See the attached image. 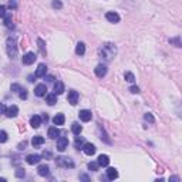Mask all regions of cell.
<instances>
[{
  "label": "cell",
  "mask_w": 182,
  "mask_h": 182,
  "mask_svg": "<svg viewBox=\"0 0 182 182\" xmlns=\"http://www.w3.org/2000/svg\"><path fill=\"white\" fill-rule=\"evenodd\" d=\"M100 54H101V57H103L104 60L110 61V60H112V57L117 54L115 46L111 44V43H105V44L100 49Z\"/></svg>",
  "instance_id": "6da1fadb"
},
{
  "label": "cell",
  "mask_w": 182,
  "mask_h": 182,
  "mask_svg": "<svg viewBox=\"0 0 182 182\" xmlns=\"http://www.w3.org/2000/svg\"><path fill=\"white\" fill-rule=\"evenodd\" d=\"M6 51L7 56L10 58H16L17 57V44H16V37H7L6 40Z\"/></svg>",
  "instance_id": "7a4b0ae2"
},
{
  "label": "cell",
  "mask_w": 182,
  "mask_h": 182,
  "mask_svg": "<svg viewBox=\"0 0 182 182\" xmlns=\"http://www.w3.org/2000/svg\"><path fill=\"white\" fill-rule=\"evenodd\" d=\"M58 166H66V168H74V162L71 158H66V157H58L56 159Z\"/></svg>",
  "instance_id": "3957f363"
},
{
  "label": "cell",
  "mask_w": 182,
  "mask_h": 182,
  "mask_svg": "<svg viewBox=\"0 0 182 182\" xmlns=\"http://www.w3.org/2000/svg\"><path fill=\"white\" fill-rule=\"evenodd\" d=\"M36 60H37V56H36L34 53H31V51L26 53L24 56H23V58H21L23 64H26V66H30V64H33Z\"/></svg>",
  "instance_id": "277c9868"
},
{
  "label": "cell",
  "mask_w": 182,
  "mask_h": 182,
  "mask_svg": "<svg viewBox=\"0 0 182 182\" xmlns=\"http://www.w3.org/2000/svg\"><path fill=\"white\" fill-rule=\"evenodd\" d=\"M67 147H68V138H66V136H60V138H57V149L60 151V152L66 151Z\"/></svg>",
  "instance_id": "5b68a950"
},
{
  "label": "cell",
  "mask_w": 182,
  "mask_h": 182,
  "mask_svg": "<svg viewBox=\"0 0 182 182\" xmlns=\"http://www.w3.org/2000/svg\"><path fill=\"white\" fill-rule=\"evenodd\" d=\"M83 152L86 154V155H94L95 154V145L94 144H91V142H84V145H83Z\"/></svg>",
  "instance_id": "8992f818"
},
{
  "label": "cell",
  "mask_w": 182,
  "mask_h": 182,
  "mask_svg": "<svg viewBox=\"0 0 182 182\" xmlns=\"http://www.w3.org/2000/svg\"><path fill=\"white\" fill-rule=\"evenodd\" d=\"M42 159V155H38V154H30L26 157V162L29 164V165H34V164H38Z\"/></svg>",
  "instance_id": "52a82bcc"
},
{
  "label": "cell",
  "mask_w": 182,
  "mask_h": 182,
  "mask_svg": "<svg viewBox=\"0 0 182 182\" xmlns=\"http://www.w3.org/2000/svg\"><path fill=\"white\" fill-rule=\"evenodd\" d=\"M4 114H6V117H9V118H14V117H17V114H19V108H17V105H9V107L6 108Z\"/></svg>",
  "instance_id": "ba28073f"
},
{
  "label": "cell",
  "mask_w": 182,
  "mask_h": 182,
  "mask_svg": "<svg viewBox=\"0 0 182 182\" xmlns=\"http://www.w3.org/2000/svg\"><path fill=\"white\" fill-rule=\"evenodd\" d=\"M78 98H80V95H78V93L77 91H74V90H71V91H68V103L71 104V105H75V104L78 103Z\"/></svg>",
  "instance_id": "9c48e42d"
},
{
  "label": "cell",
  "mask_w": 182,
  "mask_h": 182,
  "mask_svg": "<svg viewBox=\"0 0 182 182\" xmlns=\"http://www.w3.org/2000/svg\"><path fill=\"white\" fill-rule=\"evenodd\" d=\"M80 115V120L84 121V122H88V121H91V118H93V114H91L90 110H81V111L78 112Z\"/></svg>",
  "instance_id": "30bf717a"
},
{
  "label": "cell",
  "mask_w": 182,
  "mask_h": 182,
  "mask_svg": "<svg viewBox=\"0 0 182 182\" xmlns=\"http://www.w3.org/2000/svg\"><path fill=\"white\" fill-rule=\"evenodd\" d=\"M34 94L37 97H44L47 94V86L46 84H38L37 87L34 88Z\"/></svg>",
  "instance_id": "8fae6325"
},
{
  "label": "cell",
  "mask_w": 182,
  "mask_h": 182,
  "mask_svg": "<svg viewBox=\"0 0 182 182\" xmlns=\"http://www.w3.org/2000/svg\"><path fill=\"white\" fill-rule=\"evenodd\" d=\"M105 19H107L110 23H118V21H120V16H118L117 12H107Z\"/></svg>",
  "instance_id": "7c38bea8"
},
{
  "label": "cell",
  "mask_w": 182,
  "mask_h": 182,
  "mask_svg": "<svg viewBox=\"0 0 182 182\" xmlns=\"http://www.w3.org/2000/svg\"><path fill=\"white\" fill-rule=\"evenodd\" d=\"M95 75L98 77V78H103L104 75L107 74V67L104 66V64H98V66L95 67Z\"/></svg>",
  "instance_id": "4fadbf2b"
},
{
  "label": "cell",
  "mask_w": 182,
  "mask_h": 182,
  "mask_svg": "<svg viewBox=\"0 0 182 182\" xmlns=\"http://www.w3.org/2000/svg\"><path fill=\"white\" fill-rule=\"evenodd\" d=\"M97 164H98V166H108V164H110V157L105 155V154H101L98 157Z\"/></svg>",
  "instance_id": "5bb4252c"
},
{
  "label": "cell",
  "mask_w": 182,
  "mask_h": 182,
  "mask_svg": "<svg viewBox=\"0 0 182 182\" xmlns=\"http://www.w3.org/2000/svg\"><path fill=\"white\" fill-rule=\"evenodd\" d=\"M37 172H38V175H40V177H49V175H50L49 165H46V164H43V165H38Z\"/></svg>",
  "instance_id": "9a60e30c"
},
{
  "label": "cell",
  "mask_w": 182,
  "mask_h": 182,
  "mask_svg": "<svg viewBox=\"0 0 182 182\" xmlns=\"http://www.w3.org/2000/svg\"><path fill=\"white\" fill-rule=\"evenodd\" d=\"M46 74H47V66L46 64H38L37 70H36V77H46Z\"/></svg>",
  "instance_id": "2e32d148"
},
{
  "label": "cell",
  "mask_w": 182,
  "mask_h": 182,
  "mask_svg": "<svg viewBox=\"0 0 182 182\" xmlns=\"http://www.w3.org/2000/svg\"><path fill=\"white\" fill-rule=\"evenodd\" d=\"M30 125L33 127V128H38L40 125H42V117L40 115H33L30 118Z\"/></svg>",
  "instance_id": "e0dca14e"
},
{
  "label": "cell",
  "mask_w": 182,
  "mask_h": 182,
  "mask_svg": "<svg viewBox=\"0 0 182 182\" xmlns=\"http://www.w3.org/2000/svg\"><path fill=\"white\" fill-rule=\"evenodd\" d=\"M63 93H64V84H63L61 81H56V83H54V94L60 95V94H63Z\"/></svg>",
  "instance_id": "ac0fdd59"
},
{
  "label": "cell",
  "mask_w": 182,
  "mask_h": 182,
  "mask_svg": "<svg viewBox=\"0 0 182 182\" xmlns=\"http://www.w3.org/2000/svg\"><path fill=\"white\" fill-rule=\"evenodd\" d=\"M107 178L110 181H114V179L118 178V172H117L115 168H108L107 169Z\"/></svg>",
  "instance_id": "d6986e66"
},
{
  "label": "cell",
  "mask_w": 182,
  "mask_h": 182,
  "mask_svg": "<svg viewBox=\"0 0 182 182\" xmlns=\"http://www.w3.org/2000/svg\"><path fill=\"white\" fill-rule=\"evenodd\" d=\"M53 122H54V125H63L64 122H66V117H64V114H57V115L53 118Z\"/></svg>",
  "instance_id": "ffe728a7"
},
{
  "label": "cell",
  "mask_w": 182,
  "mask_h": 182,
  "mask_svg": "<svg viewBox=\"0 0 182 182\" xmlns=\"http://www.w3.org/2000/svg\"><path fill=\"white\" fill-rule=\"evenodd\" d=\"M44 144V138L42 135H36L33 136V140H31V145L33 147H40V145Z\"/></svg>",
  "instance_id": "44dd1931"
},
{
  "label": "cell",
  "mask_w": 182,
  "mask_h": 182,
  "mask_svg": "<svg viewBox=\"0 0 182 182\" xmlns=\"http://www.w3.org/2000/svg\"><path fill=\"white\" fill-rule=\"evenodd\" d=\"M58 135H60V129H58L57 127H50L49 128V136L50 138H51V140H56Z\"/></svg>",
  "instance_id": "7402d4cb"
},
{
  "label": "cell",
  "mask_w": 182,
  "mask_h": 182,
  "mask_svg": "<svg viewBox=\"0 0 182 182\" xmlns=\"http://www.w3.org/2000/svg\"><path fill=\"white\" fill-rule=\"evenodd\" d=\"M46 103L49 105H54L57 103V94H46Z\"/></svg>",
  "instance_id": "603a6c76"
},
{
  "label": "cell",
  "mask_w": 182,
  "mask_h": 182,
  "mask_svg": "<svg viewBox=\"0 0 182 182\" xmlns=\"http://www.w3.org/2000/svg\"><path fill=\"white\" fill-rule=\"evenodd\" d=\"M3 19H4V26H6L7 29H13V27H14V24H13V20H12V14L6 13V16H4Z\"/></svg>",
  "instance_id": "cb8c5ba5"
},
{
  "label": "cell",
  "mask_w": 182,
  "mask_h": 182,
  "mask_svg": "<svg viewBox=\"0 0 182 182\" xmlns=\"http://www.w3.org/2000/svg\"><path fill=\"white\" fill-rule=\"evenodd\" d=\"M84 53H86V44L84 43H78L77 47H75V54L77 56H84Z\"/></svg>",
  "instance_id": "d4e9b609"
},
{
  "label": "cell",
  "mask_w": 182,
  "mask_h": 182,
  "mask_svg": "<svg viewBox=\"0 0 182 182\" xmlns=\"http://www.w3.org/2000/svg\"><path fill=\"white\" fill-rule=\"evenodd\" d=\"M71 131H73L75 135H80V133L83 131V127H81L78 122H74V124L71 125Z\"/></svg>",
  "instance_id": "484cf974"
},
{
  "label": "cell",
  "mask_w": 182,
  "mask_h": 182,
  "mask_svg": "<svg viewBox=\"0 0 182 182\" xmlns=\"http://www.w3.org/2000/svg\"><path fill=\"white\" fill-rule=\"evenodd\" d=\"M37 44H38V50H40L42 56H46V43L43 42L42 38H37Z\"/></svg>",
  "instance_id": "4316f807"
},
{
  "label": "cell",
  "mask_w": 182,
  "mask_h": 182,
  "mask_svg": "<svg viewBox=\"0 0 182 182\" xmlns=\"http://www.w3.org/2000/svg\"><path fill=\"white\" fill-rule=\"evenodd\" d=\"M124 77H125V81H128V83H134V81H135V75H134L133 73H129V71L125 73Z\"/></svg>",
  "instance_id": "83f0119b"
},
{
  "label": "cell",
  "mask_w": 182,
  "mask_h": 182,
  "mask_svg": "<svg viewBox=\"0 0 182 182\" xmlns=\"http://www.w3.org/2000/svg\"><path fill=\"white\" fill-rule=\"evenodd\" d=\"M7 141V133L3 131V129H0V144H4Z\"/></svg>",
  "instance_id": "f1b7e54d"
},
{
  "label": "cell",
  "mask_w": 182,
  "mask_h": 182,
  "mask_svg": "<svg viewBox=\"0 0 182 182\" xmlns=\"http://www.w3.org/2000/svg\"><path fill=\"white\" fill-rule=\"evenodd\" d=\"M83 145H84V140L83 138H75V148L77 149H80V148H83Z\"/></svg>",
  "instance_id": "f546056e"
},
{
  "label": "cell",
  "mask_w": 182,
  "mask_h": 182,
  "mask_svg": "<svg viewBox=\"0 0 182 182\" xmlns=\"http://www.w3.org/2000/svg\"><path fill=\"white\" fill-rule=\"evenodd\" d=\"M21 88H23V87H21L20 84H16V83H14V84H12V87H10V90H12L13 93H20Z\"/></svg>",
  "instance_id": "4dcf8cb0"
},
{
  "label": "cell",
  "mask_w": 182,
  "mask_h": 182,
  "mask_svg": "<svg viewBox=\"0 0 182 182\" xmlns=\"http://www.w3.org/2000/svg\"><path fill=\"white\" fill-rule=\"evenodd\" d=\"M144 120L148 121V122H151V124H152V122H155V118H154V115H152V114H149V112H147V114L144 115Z\"/></svg>",
  "instance_id": "1f68e13d"
},
{
  "label": "cell",
  "mask_w": 182,
  "mask_h": 182,
  "mask_svg": "<svg viewBox=\"0 0 182 182\" xmlns=\"http://www.w3.org/2000/svg\"><path fill=\"white\" fill-rule=\"evenodd\" d=\"M88 169L90 171H98V164H97V162H90V164H88Z\"/></svg>",
  "instance_id": "d6a6232c"
},
{
  "label": "cell",
  "mask_w": 182,
  "mask_h": 182,
  "mask_svg": "<svg viewBox=\"0 0 182 182\" xmlns=\"http://www.w3.org/2000/svg\"><path fill=\"white\" fill-rule=\"evenodd\" d=\"M16 177H17V178H24V177H26L24 169H21V168H19V169L16 171Z\"/></svg>",
  "instance_id": "836d02e7"
},
{
  "label": "cell",
  "mask_w": 182,
  "mask_h": 182,
  "mask_svg": "<svg viewBox=\"0 0 182 182\" xmlns=\"http://www.w3.org/2000/svg\"><path fill=\"white\" fill-rule=\"evenodd\" d=\"M19 97H20L21 100H26V98H27V91H26V88H21V91L19 93Z\"/></svg>",
  "instance_id": "e575fe53"
},
{
  "label": "cell",
  "mask_w": 182,
  "mask_h": 182,
  "mask_svg": "<svg viewBox=\"0 0 182 182\" xmlns=\"http://www.w3.org/2000/svg\"><path fill=\"white\" fill-rule=\"evenodd\" d=\"M53 7L54 9H61L63 7V3L60 2V0H54V2H53Z\"/></svg>",
  "instance_id": "d590c367"
},
{
  "label": "cell",
  "mask_w": 182,
  "mask_h": 182,
  "mask_svg": "<svg viewBox=\"0 0 182 182\" xmlns=\"http://www.w3.org/2000/svg\"><path fill=\"white\" fill-rule=\"evenodd\" d=\"M129 91H131L133 94H138V93H140V88L136 87V86H133V87H129Z\"/></svg>",
  "instance_id": "8d00e7d4"
},
{
  "label": "cell",
  "mask_w": 182,
  "mask_h": 182,
  "mask_svg": "<svg viewBox=\"0 0 182 182\" xmlns=\"http://www.w3.org/2000/svg\"><path fill=\"white\" fill-rule=\"evenodd\" d=\"M169 42H171V43H175V44H177V47H181V43H179V37H177V38H171Z\"/></svg>",
  "instance_id": "74e56055"
},
{
  "label": "cell",
  "mask_w": 182,
  "mask_h": 182,
  "mask_svg": "<svg viewBox=\"0 0 182 182\" xmlns=\"http://www.w3.org/2000/svg\"><path fill=\"white\" fill-rule=\"evenodd\" d=\"M4 16H6V7L0 6V17H4Z\"/></svg>",
  "instance_id": "f35d334b"
},
{
  "label": "cell",
  "mask_w": 182,
  "mask_h": 182,
  "mask_svg": "<svg viewBox=\"0 0 182 182\" xmlns=\"http://www.w3.org/2000/svg\"><path fill=\"white\" fill-rule=\"evenodd\" d=\"M9 7H10V9H16V7H17L16 2H13V0H10V3H9Z\"/></svg>",
  "instance_id": "ab89813d"
},
{
  "label": "cell",
  "mask_w": 182,
  "mask_h": 182,
  "mask_svg": "<svg viewBox=\"0 0 182 182\" xmlns=\"http://www.w3.org/2000/svg\"><path fill=\"white\" fill-rule=\"evenodd\" d=\"M43 157L44 158H51V152H50V151H44V152H43Z\"/></svg>",
  "instance_id": "60d3db41"
},
{
  "label": "cell",
  "mask_w": 182,
  "mask_h": 182,
  "mask_svg": "<svg viewBox=\"0 0 182 182\" xmlns=\"http://www.w3.org/2000/svg\"><path fill=\"white\" fill-rule=\"evenodd\" d=\"M4 111H6V107L3 103H0V114H4Z\"/></svg>",
  "instance_id": "b9f144b4"
},
{
  "label": "cell",
  "mask_w": 182,
  "mask_h": 182,
  "mask_svg": "<svg viewBox=\"0 0 182 182\" xmlns=\"http://www.w3.org/2000/svg\"><path fill=\"white\" fill-rule=\"evenodd\" d=\"M42 121L47 122V121H49V115H47V114H43V115H42Z\"/></svg>",
  "instance_id": "7bdbcfd3"
},
{
  "label": "cell",
  "mask_w": 182,
  "mask_h": 182,
  "mask_svg": "<svg viewBox=\"0 0 182 182\" xmlns=\"http://www.w3.org/2000/svg\"><path fill=\"white\" fill-rule=\"evenodd\" d=\"M80 179H84V181H88V177H87V175H80Z\"/></svg>",
  "instance_id": "ee69618b"
},
{
  "label": "cell",
  "mask_w": 182,
  "mask_h": 182,
  "mask_svg": "<svg viewBox=\"0 0 182 182\" xmlns=\"http://www.w3.org/2000/svg\"><path fill=\"white\" fill-rule=\"evenodd\" d=\"M34 77H36V74H34V75H29V81H30V83H33V81H34Z\"/></svg>",
  "instance_id": "f6af8a7d"
},
{
  "label": "cell",
  "mask_w": 182,
  "mask_h": 182,
  "mask_svg": "<svg viewBox=\"0 0 182 182\" xmlns=\"http://www.w3.org/2000/svg\"><path fill=\"white\" fill-rule=\"evenodd\" d=\"M47 81H50V83H53V81H54V77H51V75H49V77H47Z\"/></svg>",
  "instance_id": "bcb514c9"
},
{
  "label": "cell",
  "mask_w": 182,
  "mask_h": 182,
  "mask_svg": "<svg viewBox=\"0 0 182 182\" xmlns=\"http://www.w3.org/2000/svg\"><path fill=\"white\" fill-rule=\"evenodd\" d=\"M24 147H26V142H23V144L19 145V149H24Z\"/></svg>",
  "instance_id": "7dc6e473"
},
{
  "label": "cell",
  "mask_w": 182,
  "mask_h": 182,
  "mask_svg": "<svg viewBox=\"0 0 182 182\" xmlns=\"http://www.w3.org/2000/svg\"><path fill=\"white\" fill-rule=\"evenodd\" d=\"M171 181H179V178H178V177H172V178H171Z\"/></svg>",
  "instance_id": "c3c4849f"
},
{
  "label": "cell",
  "mask_w": 182,
  "mask_h": 182,
  "mask_svg": "<svg viewBox=\"0 0 182 182\" xmlns=\"http://www.w3.org/2000/svg\"><path fill=\"white\" fill-rule=\"evenodd\" d=\"M0 181H3V182H4V181H6V179H4V178H0Z\"/></svg>",
  "instance_id": "681fc988"
}]
</instances>
